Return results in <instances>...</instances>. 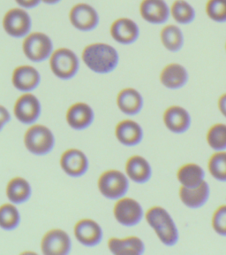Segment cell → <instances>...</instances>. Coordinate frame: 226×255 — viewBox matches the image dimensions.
I'll use <instances>...</instances> for the list:
<instances>
[{"mask_svg": "<svg viewBox=\"0 0 226 255\" xmlns=\"http://www.w3.org/2000/svg\"><path fill=\"white\" fill-rule=\"evenodd\" d=\"M72 25L80 31H91L99 24V15L90 4L80 3L72 8L69 13Z\"/></svg>", "mask_w": 226, "mask_h": 255, "instance_id": "cell-11", "label": "cell"}, {"mask_svg": "<svg viewBox=\"0 0 226 255\" xmlns=\"http://www.w3.org/2000/svg\"><path fill=\"white\" fill-rule=\"evenodd\" d=\"M113 215L119 224L127 228L138 225L145 217L143 206L135 199L127 197L117 200L113 208Z\"/></svg>", "mask_w": 226, "mask_h": 255, "instance_id": "cell-7", "label": "cell"}, {"mask_svg": "<svg viewBox=\"0 0 226 255\" xmlns=\"http://www.w3.org/2000/svg\"><path fill=\"white\" fill-rule=\"evenodd\" d=\"M82 60L92 72L105 75L114 71L118 67L119 52L110 44L95 43L84 48Z\"/></svg>", "mask_w": 226, "mask_h": 255, "instance_id": "cell-1", "label": "cell"}, {"mask_svg": "<svg viewBox=\"0 0 226 255\" xmlns=\"http://www.w3.org/2000/svg\"><path fill=\"white\" fill-rule=\"evenodd\" d=\"M16 3L23 8H34L42 2V0H15Z\"/></svg>", "mask_w": 226, "mask_h": 255, "instance_id": "cell-35", "label": "cell"}, {"mask_svg": "<svg viewBox=\"0 0 226 255\" xmlns=\"http://www.w3.org/2000/svg\"><path fill=\"white\" fill-rule=\"evenodd\" d=\"M31 26V18L22 8H12L4 14L3 28L10 36L16 38L27 36Z\"/></svg>", "mask_w": 226, "mask_h": 255, "instance_id": "cell-8", "label": "cell"}, {"mask_svg": "<svg viewBox=\"0 0 226 255\" xmlns=\"http://www.w3.org/2000/svg\"><path fill=\"white\" fill-rule=\"evenodd\" d=\"M108 248L115 255H142L145 253V244L139 237L130 236L125 239L111 238Z\"/></svg>", "mask_w": 226, "mask_h": 255, "instance_id": "cell-23", "label": "cell"}, {"mask_svg": "<svg viewBox=\"0 0 226 255\" xmlns=\"http://www.w3.org/2000/svg\"><path fill=\"white\" fill-rule=\"evenodd\" d=\"M75 236L85 247L98 246L103 240V232L99 223L92 219H82L75 226Z\"/></svg>", "mask_w": 226, "mask_h": 255, "instance_id": "cell-15", "label": "cell"}, {"mask_svg": "<svg viewBox=\"0 0 226 255\" xmlns=\"http://www.w3.org/2000/svg\"><path fill=\"white\" fill-rule=\"evenodd\" d=\"M218 105H219V111L222 114V116L226 118V93H224L223 95L220 96Z\"/></svg>", "mask_w": 226, "mask_h": 255, "instance_id": "cell-36", "label": "cell"}, {"mask_svg": "<svg viewBox=\"0 0 226 255\" xmlns=\"http://www.w3.org/2000/svg\"><path fill=\"white\" fill-rule=\"evenodd\" d=\"M61 0H42V2H44L47 4H55L60 2Z\"/></svg>", "mask_w": 226, "mask_h": 255, "instance_id": "cell-37", "label": "cell"}, {"mask_svg": "<svg viewBox=\"0 0 226 255\" xmlns=\"http://www.w3.org/2000/svg\"><path fill=\"white\" fill-rule=\"evenodd\" d=\"M179 199L185 207L191 209H199L204 207L211 197V186L206 181H204L198 187H180Z\"/></svg>", "mask_w": 226, "mask_h": 255, "instance_id": "cell-21", "label": "cell"}, {"mask_svg": "<svg viewBox=\"0 0 226 255\" xmlns=\"http://www.w3.org/2000/svg\"><path fill=\"white\" fill-rule=\"evenodd\" d=\"M11 121V115L6 108L0 105V131Z\"/></svg>", "mask_w": 226, "mask_h": 255, "instance_id": "cell-34", "label": "cell"}, {"mask_svg": "<svg viewBox=\"0 0 226 255\" xmlns=\"http://www.w3.org/2000/svg\"><path fill=\"white\" fill-rule=\"evenodd\" d=\"M160 39L163 47L171 52H178L185 44L184 34L177 25H167L161 30Z\"/></svg>", "mask_w": 226, "mask_h": 255, "instance_id": "cell-27", "label": "cell"}, {"mask_svg": "<svg viewBox=\"0 0 226 255\" xmlns=\"http://www.w3.org/2000/svg\"><path fill=\"white\" fill-rule=\"evenodd\" d=\"M212 229L218 235L226 237V205H222L212 215Z\"/></svg>", "mask_w": 226, "mask_h": 255, "instance_id": "cell-33", "label": "cell"}, {"mask_svg": "<svg viewBox=\"0 0 226 255\" xmlns=\"http://www.w3.org/2000/svg\"><path fill=\"white\" fill-rule=\"evenodd\" d=\"M117 106L126 116H137L143 110V96L134 88H126L119 92Z\"/></svg>", "mask_w": 226, "mask_h": 255, "instance_id": "cell-24", "label": "cell"}, {"mask_svg": "<svg viewBox=\"0 0 226 255\" xmlns=\"http://www.w3.org/2000/svg\"><path fill=\"white\" fill-rule=\"evenodd\" d=\"M111 36L120 44L127 45L135 43L140 36L138 24L130 18H119L111 24Z\"/></svg>", "mask_w": 226, "mask_h": 255, "instance_id": "cell-16", "label": "cell"}, {"mask_svg": "<svg viewBox=\"0 0 226 255\" xmlns=\"http://www.w3.org/2000/svg\"><path fill=\"white\" fill-rule=\"evenodd\" d=\"M22 49L28 60L33 62H42L51 58L53 53V44L46 34L35 32L26 36Z\"/></svg>", "mask_w": 226, "mask_h": 255, "instance_id": "cell-6", "label": "cell"}, {"mask_svg": "<svg viewBox=\"0 0 226 255\" xmlns=\"http://www.w3.org/2000/svg\"><path fill=\"white\" fill-rule=\"evenodd\" d=\"M206 174L203 167L196 163H187L179 167L177 180L182 187H198L205 181Z\"/></svg>", "mask_w": 226, "mask_h": 255, "instance_id": "cell-25", "label": "cell"}, {"mask_svg": "<svg viewBox=\"0 0 226 255\" xmlns=\"http://www.w3.org/2000/svg\"><path fill=\"white\" fill-rule=\"evenodd\" d=\"M100 193L110 200H119L124 198L129 190V179L117 169H110L100 175L97 182Z\"/></svg>", "mask_w": 226, "mask_h": 255, "instance_id": "cell-4", "label": "cell"}, {"mask_svg": "<svg viewBox=\"0 0 226 255\" xmlns=\"http://www.w3.org/2000/svg\"><path fill=\"white\" fill-rule=\"evenodd\" d=\"M207 143L215 151H226V124L212 125L206 135Z\"/></svg>", "mask_w": 226, "mask_h": 255, "instance_id": "cell-30", "label": "cell"}, {"mask_svg": "<svg viewBox=\"0 0 226 255\" xmlns=\"http://www.w3.org/2000/svg\"><path fill=\"white\" fill-rule=\"evenodd\" d=\"M163 122L169 131L181 135L190 128L192 118L187 109L180 106H171L163 113Z\"/></svg>", "mask_w": 226, "mask_h": 255, "instance_id": "cell-14", "label": "cell"}, {"mask_svg": "<svg viewBox=\"0 0 226 255\" xmlns=\"http://www.w3.org/2000/svg\"><path fill=\"white\" fill-rule=\"evenodd\" d=\"M20 215L14 204L0 206V228L4 231H12L20 225Z\"/></svg>", "mask_w": 226, "mask_h": 255, "instance_id": "cell-29", "label": "cell"}, {"mask_svg": "<svg viewBox=\"0 0 226 255\" xmlns=\"http://www.w3.org/2000/svg\"><path fill=\"white\" fill-rule=\"evenodd\" d=\"M188 80V71L181 64H168L160 74V82L163 87L173 91L185 87Z\"/></svg>", "mask_w": 226, "mask_h": 255, "instance_id": "cell-20", "label": "cell"}, {"mask_svg": "<svg viewBox=\"0 0 226 255\" xmlns=\"http://www.w3.org/2000/svg\"><path fill=\"white\" fill-rule=\"evenodd\" d=\"M41 82L40 73L36 68L23 65L16 68L12 72V83L16 90L21 92L34 91L38 87Z\"/></svg>", "mask_w": 226, "mask_h": 255, "instance_id": "cell-17", "label": "cell"}, {"mask_svg": "<svg viewBox=\"0 0 226 255\" xmlns=\"http://www.w3.org/2000/svg\"><path fill=\"white\" fill-rule=\"evenodd\" d=\"M52 73L62 80L72 79L79 71V61L75 52L68 48H60L50 58Z\"/></svg>", "mask_w": 226, "mask_h": 255, "instance_id": "cell-5", "label": "cell"}, {"mask_svg": "<svg viewBox=\"0 0 226 255\" xmlns=\"http://www.w3.org/2000/svg\"><path fill=\"white\" fill-rule=\"evenodd\" d=\"M145 219L160 242L165 247H174L179 243V229L165 208L160 206L151 207L145 213Z\"/></svg>", "mask_w": 226, "mask_h": 255, "instance_id": "cell-2", "label": "cell"}, {"mask_svg": "<svg viewBox=\"0 0 226 255\" xmlns=\"http://www.w3.org/2000/svg\"><path fill=\"white\" fill-rule=\"evenodd\" d=\"M140 14L148 23L162 25L171 17V7L165 0H143L140 4Z\"/></svg>", "mask_w": 226, "mask_h": 255, "instance_id": "cell-12", "label": "cell"}, {"mask_svg": "<svg viewBox=\"0 0 226 255\" xmlns=\"http://www.w3.org/2000/svg\"></svg>", "mask_w": 226, "mask_h": 255, "instance_id": "cell-38", "label": "cell"}, {"mask_svg": "<svg viewBox=\"0 0 226 255\" xmlns=\"http://www.w3.org/2000/svg\"><path fill=\"white\" fill-rule=\"evenodd\" d=\"M115 135L119 143L125 146L133 147L143 142V129L134 120L127 119L117 124Z\"/></svg>", "mask_w": 226, "mask_h": 255, "instance_id": "cell-19", "label": "cell"}, {"mask_svg": "<svg viewBox=\"0 0 226 255\" xmlns=\"http://www.w3.org/2000/svg\"><path fill=\"white\" fill-rule=\"evenodd\" d=\"M208 168L215 180L226 183V151H216L212 154L208 163Z\"/></svg>", "mask_w": 226, "mask_h": 255, "instance_id": "cell-31", "label": "cell"}, {"mask_svg": "<svg viewBox=\"0 0 226 255\" xmlns=\"http://www.w3.org/2000/svg\"><path fill=\"white\" fill-rule=\"evenodd\" d=\"M126 175L128 179L137 184L147 183L152 177V167L149 160L141 155H134L127 159Z\"/></svg>", "mask_w": 226, "mask_h": 255, "instance_id": "cell-22", "label": "cell"}, {"mask_svg": "<svg viewBox=\"0 0 226 255\" xmlns=\"http://www.w3.org/2000/svg\"><path fill=\"white\" fill-rule=\"evenodd\" d=\"M24 144L34 155H46L55 146V136L52 130L44 125H32L25 133Z\"/></svg>", "mask_w": 226, "mask_h": 255, "instance_id": "cell-3", "label": "cell"}, {"mask_svg": "<svg viewBox=\"0 0 226 255\" xmlns=\"http://www.w3.org/2000/svg\"><path fill=\"white\" fill-rule=\"evenodd\" d=\"M31 194L30 183L23 177L17 176L8 182L6 185V196L11 203L14 205L25 203L30 199Z\"/></svg>", "mask_w": 226, "mask_h": 255, "instance_id": "cell-26", "label": "cell"}, {"mask_svg": "<svg viewBox=\"0 0 226 255\" xmlns=\"http://www.w3.org/2000/svg\"><path fill=\"white\" fill-rule=\"evenodd\" d=\"M171 16L180 25H188L195 20L196 12L194 6L187 0H176L171 6Z\"/></svg>", "mask_w": 226, "mask_h": 255, "instance_id": "cell-28", "label": "cell"}, {"mask_svg": "<svg viewBox=\"0 0 226 255\" xmlns=\"http://www.w3.org/2000/svg\"><path fill=\"white\" fill-rule=\"evenodd\" d=\"M42 106L39 100L31 93H24L16 100L13 114L21 124L26 125L35 124L39 119Z\"/></svg>", "mask_w": 226, "mask_h": 255, "instance_id": "cell-9", "label": "cell"}, {"mask_svg": "<svg viewBox=\"0 0 226 255\" xmlns=\"http://www.w3.org/2000/svg\"><path fill=\"white\" fill-rule=\"evenodd\" d=\"M205 11L208 17L215 22H226V0H208Z\"/></svg>", "mask_w": 226, "mask_h": 255, "instance_id": "cell-32", "label": "cell"}, {"mask_svg": "<svg viewBox=\"0 0 226 255\" xmlns=\"http://www.w3.org/2000/svg\"><path fill=\"white\" fill-rule=\"evenodd\" d=\"M95 119L91 107L83 102L72 105L67 112L68 125L75 130H83L89 127Z\"/></svg>", "mask_w": 226, "mask_h": 255, "instance_id": "cell-18", "label": "cell"}, {"mask_svg": "<svg viewBox=\"0 0 226 255\" xmlns=\"http://www.w3.org/2000/svg\"><path fill=\"white\" fill-rule=\"evenodd\" d=\"M60 166L69 176L80 177L87 173L89 163L83 151L72 148L64 151L60 158Z\"/></svg>", "mask_w": 226, "mask_h": 255, "instance_id": "cell-13", "label": "cell"}, {"mask_svg": "<svg viewBox=\"0 0 226 255\" xmlns=\"http://www.w3.org/2000/svg\"><path fill=\"white\" fill-rule=\"evenodd\" d=\"M41 249L45 255H68L72 249L71 239L68 232L60 229H53L43 237Z\"/></svg>", "mask_w": 226, "mask_h": 255, "instance_id": "cell-10", "label": "cell"}]
</instances>
